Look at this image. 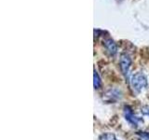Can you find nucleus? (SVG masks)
Returning <instances> with one entry per match:
<instances>
[{
  "mask_svg": "<svg viewBox=\"0 0 149 140\" xmlns=\"http://www.w3.org/2000/svg\"><path fill=\"white\" fill-rule=\"evenodd\" d=\"M130 83L133 90L136 92H141L147 86V78L141 72L134 74L130 79Z\"/></svg>",
  "mask_w": 149,
  "mask_h": 140,
  "instance_id": "1",
  "label": "nucleus"
},
{
  "mask_svg": "<svg viewBox=\"0 0 149 140\" xmlns=\"http://www.w3.org/2000/svg\"><path fill=\"white\" fill-rule=\"evenodd\" d=\"M124 115H125V119L127 120L130 124H132L133 126H136V125H138L139 123H141V121H143L142 119L138 118L137 116H135V115L133 114V111H132V109H130L129 106H126V107H125Z\"/></svg>",
  "mask_w": 149,
  "mask_h": 140,
  "instance_id": "2",
  "label": "nucleus"
},
{
  "mask_svg": "<svg viewBox=\"0 0 149 140\" xmlns=\"http://www.w3.org/2000/svg\"><path fill=\"white\" fill-rule=\"evenodd\" d=\"M130 64H132V61L130 58L129 57V55L127 54H122L120 57V68L122 70L123 74L126 77H129V71H130Z\"/></svg>",
  "mask_w": 149,
  "mask_h": 140,
  "instance_id": "3",
  "label": "nucleus"
},
{
  "mask_svg": "<svg viewBox=\"0 0 149 140\" xmlns=\"http://www.w3.org/2000/svg\"><path fill=\"white\" fill-rule=\"evenodd\" d=\"M104 99L107 102H115L121 98V92L116 89H111L104 93Z\"/></svg>",
  "mask_w": 149,
  "mask_h": 140,
  "instance_id": "4",
  "label": "nucleus"
},
{
  "mask_svg": "<svg viewBox=\"0 0 149 140\" xmlns=\"http://www.w3.org/2000/svg\"><path fill=\"white\" fill-rule=\"evenodd\" d=\"M104 45H105V48L106 50L109 51V53H111L112 55H114L116 53V45L115 43L114 40L112 39H106L104 40Z\"/></svg>",
  "mask_w": 149,
  "mask_h": 140,
  "instance_id": "5",
  "label": "nucleus"
},
{
  "mask_svg": "<svg viewBox=\"0 0 149 140\" xmlns=\"http://www.w3.org/2000/svg\"><path fill=\"white\" fill-rule=\"evenodd\" d=\"M100 140H118L116 138V136L113 134L107 133V134H104L102 135H101Z\"/></svg>",
  "mask_w": 149,
  "mask_h": 140,
  "instance_id": "6",
  "label": "nucleus"
},
{
  "mask_svg": "<svg viewBox=\"0 0 149 140\" xmlns=\"http://www.w3.org/2000/svg\"><path fill=\"white\" fill-rule=\"evenodd\" d=\"M101 86V79L98 76V74L96 72H94V87L95 89H98Z\"/></svg>",
  "mask_w": 149,
  "mask_h": 140,
  "instance_id": "7",
  "label": "nucleus"
},
{
  "mask_svg": "<svg viewBox=\"0 0 149 140\" xmlns=\"http://www.w3.org/2000/svg\"><path fill=\"white\" fill-rule=\"evenodd\" d=\"M140 140H149V134L144 133V132H141L138 134Z\"/></svg>",
  "mask_w": 149,
  "mask_h": 140,
  "instance_id": "8",
  "label": "nucleus"
},
{
  "mask_svg": "<svg viewBox=\"0 0 149 140\" xmlns=\"http://www.w3.org/2000/svg\"><path fill=\"white\" fill-rule=\"evenodd\" d=\"M142 113L144 115H149V107L148 106H144L142 108Z\"/></svg>",
  "mask_w": 149,
  "mask_h": 140,
  "instance_id": "9",
  "label": "nucleus"
}]
</instances>
